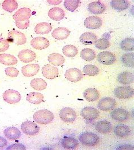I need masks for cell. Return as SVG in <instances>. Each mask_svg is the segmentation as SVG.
Returning a JSON list of instances; mask_svg holds the SVG:
<instances>
[{
    "mask_svg": "<svg viewBox=\"0 0 134 150\" xmlns=\"http://www.w3.org/2000/svg\"><path fill=\"white\" fill-rule=\"evenodd\" d=\"M112 128L111 123L107 120L99 121L95 125V129L96 130L102 134H107L109 133Z\"/></svg>",
    "mask_w": 134,
    "mask_h": 150,
    "instance_id": "obj_21",
    "label": "cell"
},
{
    "mask_svg": "<svg viewBox=\"0 0 134 150\" xmlns=\"http://www.w3.org/2000/svg\"><path fill=\"white\" fill-rule=\"evenodd\" d=\"M4 100L9 104H16L21 99V94L16 90L8 89L3 93Z\"/></svg>",
    "mask_w": 134,
    "mask_h": 150,
    "instance_id": "obj_6",
    "label": "cell"
},
{
    "mask_svg": "<svg viewBox=\"0 0 134 150\" xmlns=\"http://www.w3.org/2000/svg\"><path fill=\"white\" fill-rule=\"evenodd\" d=\"M2 8L4 10L12 13L18 8V4L15 0H5L2 3Z\"/></svg>",
    "mask_w": 134,
    "mask_h": 150,
    "instance_id": "obj_38",
    "label": "cell"
},
{
    "mask_svg": "<svg viewBox=\"0 0 134 150\" xmlns=\"http://www.w3.org/2000/svg\"><path fill=\"white\" fill-rule=\"evenodd\" d=\"M34 121L39 124L47 125L54 120V116L52 112L47 110H41L34 113Z\"/></svg>",
    "mask_w": 134,
    "mask_h": 150,
    "instance_id": "obj_1",
    "label": "cell"
},
{
    "mask_svg": "<svg viewBox=\"0 0 134 150\" xmlns=\"http://www.w3.org/2000/svg\"><path fill=\"white\" fill-rule=\"evenodd\" d=\"M116 101L113 98L105 97L102 98L98 103V108L104 111H108L113 110L116 106Z\"/></svg>",
    "mask_w": 134,
    "mask_h": 150,
    "instance_id": "obj_11",
    "label": "cell"
},
{
    "mask_svg": "<svg viewBox=\"0 0 134 150\" xmlns=\"http://www.w3.org/2000/svg\"><path fill=\"white\" fill-rule=\"evenodd\" d=\"M117 150H134V147L130 144H123L117 148Z\"/></svg>",
    "mask_w": 134,
    "mask_h": 150,
    "instance_id": "obj_46",
    "label": "cell"
},
{
    "mask_svg": "<svg viewBox=\"0 0 134 150\" xmlns=\"http://www.w3.org/2000/svg\"><path fill=\"white\" fill-rule=\"evenodd\" d=\"M26 99L31 103L38 105L44 101V96L38 92H31L27 94Z\"/></svg>",
    "mask_w": 134,
    "mask_h": 150,
    "instance_id": "obj_30",
    "label": "cell"
},
{
    "mask_svg": "<svg viewBox=\"0 0 134 150\" xmlns=\"http://www.w3.org/2000/svg\"><path fill=\"white\" fill-rule=\"evenodd\" d=\"M31 45L36 50H43L48 48L50 45L49 40L43 37H37L31 41Z\"/></svg>",
    "mask_w": 134,
    "mask_h": 150,
    "instance_id": "obj_15",
    "label": "cell"
},
{
    "mask_svg": "<svg viewBox=\"0 0 134 150\" xmlns=\"http://www.w3.org/2000/svg\"><path fill=\"white\" fill-rule=\"evenodd\" d=\"M30 84L33 89L38 91L44 90L47 86V83L44 80L39 78L32 80Z\"/></svg>",
    "mask_w": 134,
    "mask_h": 150,
    "instance_id": "obj_34",
    "label": "cell"
},
{
    "mask_svg": "<svg viewBox=\"0 0 134 150\" xmlns=\"http://www.w3.org/2000/svg\"><path fill=\"white\" fill-rule=\"evenodd\" d=\"M115 96L119 99H128L134 95V89L129 86H119L114 91Z\"/></svg>",
    "mask_w": 134,
    "mask_h": 150,
    "instance_id": "obj_5",
    "label": "cell"
},
{
    "mask_svg": "<svg viewBox=\"0 0 134 150\" xmlns=\"http://www.w3.org/2000/svg\"><path fill=\"white\" fill-rule=\"evenodd\" d=\"M117 81L120 83L129 85L134 82V75L130 72L124 71L118 75Z\"/></svg>",
    "mask_w": 134,
    "mask_h": 150,
    "instance_id": "obj_28",
    "label": "cell"
},
{
    "mask_svg": "<svg viewBox=\"0 0 134 150\" xmlns=\"http://www.w3.org/2000/svg\"><path fill=\"white\" fill-rule=\"evenodd\" d=\"M19 60L24 63H30L35 60L36 58V54L29 49H24L18 53Z\"/></svg>",
    "mask_w": 134,
    "mask_h": 150,
    "instance_id": "obj_18",
    "label": "cell"
},
{
    "mask_svg": "<svg viewBox=\"0 0 134 150\" xmlns=\"http://www.w3.org/2000/svg\"><path fill=\"white\" fill-rule=\"evenodd\" d=\"M31 10L29 8H23L19 9L13 15V19L15 22L30 21L29 19L31 16Z\"/></svg>",
    "mask_w": 134,
    "mask_h": 150,
    "instance_id": "obj_9",
    "label": "cell"
},
{
    "mask_svg": "<svg viewBox=\"0 0 134 150\" xmlns=\"http://www.w3.org/2000/svg\"><path fill=\"white\" fill-rule=\"evenodd\" d=\"M5 74L8 76L11 77H17L19 74V71L13 67H9L5 69Z\"/></svg>",
    "mask_w": 134,
    "mask_h": 150,
    "instance_id": "obj_43",
    "label": "cell"
},
{
    "mask_svg": "<svg viewBox=\"0 0 134 150\" xmlns=\"http://www.w3.org/2000/svg\"><path fill=\"white\" fill-rule=\"evenodd\" d=\"M134 56L133 53H126L122 55L121 61L124 66L128 67H134Z\"/></svg>",
    "mask_w": 134,
    "mask_h": 150,
    "instance_id": "obj_37",
    "label": "cell"
},
{
    "mask_svg": "<svg viewBox=\"0 0 134 150\" xmlns=\"http://www.w3.org/2000/svg\"><path fill=\"white\" fill-rule=\"evenodd\" d=\"M17 62V59L13 55L9 54H0V63L5 66H14Z\"/></svg>",
    "mask_w": 134,
    "mask_h": 150,
    "instance_id": "obj_31",
    "label": "cell"
},
{
    "mask_svg": "<svg viewBox=\"0 0 134 150\" xmlns=\"http://www.w3.org/2000/svg\"><path fill=\"white\" fill-rule=\"evenodd\" d=\"M40 69V66L37 64H30L22 68L23 75L26 77H32L36 75Z\"/></svg>",
    "mask_w": 134,
    "mask_h": 150,
    "instance_id": "obj_19",
    "label": "cell"
},
{
    "mask_svg": "<svg viewBox=\"0 0 134 150\" xmlns=\"http://www.w3.org/2000/svg\"><path fill=\"white\" fill-rule=\"evenodd\" d=\"M9 47V42L8 40L0 38V52H4L8 50Z\"/></svg>",
    "mask_w": 134,
    "mask_h": 150,
    "instance_id": "obj_44",
    "label": "cell"
},
{
    "mask_svg": "<svg viewBox=\"0 0 134 150\" xmlns=\"http://www.w3.org/2000/svg\"><path fill=\"white\" fill-rule=\"evenodd\" d=\"M81 115L85 120L93 121L97 119L100 113L96 108L88 106L82 109Z\"/></svg>",
    "mask_w": 134,
    "mask_h": 150,
    "instance_id": "obj_10",
    "label": "cell"
},
{
    "mask_svg": "<svg viewBox=\"0 0 134 150\" xmlns=\"http://www.w3.org/2000/svg\"><path fill=\"white\" fill-rule=\"evenodd\" d=\"M80 41L83 45H92L96 43L97 40L96 35L92 32H85L83 33L79 38Z\"/></svg>",
    "mask_w": 134,
    "mask_h": 150,
    "instance_id": "obj_22",
    "label": "cell"
},
{
    "mask_svg": "<svg viewBox=\"0 0 134 150\" xmlns=\"http://www.w3.org/2000/svg\"><path fill=\"white\" fill-rule=\"evenodd\" d=\"M70 32L66 28L58 27L53 30L52 33L53 38L57 40H63L66 39L70 35Z\"/></svg>",
    "mask_w": 134,
    "mask_h": 150,
    "instance_id": "obj_20",
    "label": "cell"
},
{
    "mask_svg": "<svg viewBox=\"0 0 134 150\" xmlns=\"http://www.w3.org/2000/svg\"><path fill=\"white\" fill-rule=\"evenodd\" d=\"M60 118L63 122L71 123L74 122L77 117L76 113L70 107H64L61 110L59 113Z\"/></svg>",
    "mask_w": 134,
    "mask_h": 150,
    "instance_id": "obj_4",
    "label": "cell"
},
{
    "mask_svg": "<svg viewBox=\"0 0 134 150\" xmlns=\"http://www.w3.org/2000/svg\"><path fill=\"white\" fill-rule=\"evenodd\" d=\"M83 97L89 102H93L100 97V93L98 90L94 88H88L84 91Z\"/></svg>",
    "mask_w": 134,
    "mask_h": 150,
    "instance_id": "obj_27",
    "label": "cell"
},
{
    "mask_svg": "<svg viewBox=\"0 0 134 150\" xmlns=\"http://www.w3.org/2000/svg\"><path fill=\"white\" fill-rule=\"evenodd\" d=\"M79 139L83 145L87 146H95L100 142V137L97 134L90 132L82 133L79 137Z\"/></svg>",
    "mask_w": 134,
    "mask_h": 150,
    "instance_id": "obj_2",
    "label": "cell"
},
{
    "mask_svg": "<svg viewBox=\"0 0 134 150\" xmlns=\"http://www.w3.org/2000/svg\"><path fill=\"white\" fill-rule=\"evenodd\" d=\"M42 74L46 79L53 80L58 76L59 71L57 68L47 64L42 68Z\"/></svg>",
    "mask_w": 134,
    "mask_h": 150,
    "instance_id": "obj_14",
    "label": "cell"
},
{
    "mask_svg": "<svg viewBox=\"0 0 134 150\" xmlns=\"http://www.w3.org/2000/svg\"><path fill=\"white\" fill-rule=\"evenodd\" d=\"M81 57L83 60L87 62H91L95 59L96 53L91 49L86 48L83 49L81 51Z\"/></svg>",
    "mask_w": 134,
    "mask_h": 150,
    "instance_id": "obj_36",
    "label": "cell"
},
{
    "mask_svg": "<svg viewBox=\"0 0 134 150\" xmlns=\"http://www.w3.org/2000/svg\"><path fill=\"white\" fill-rule=\"evenodd\" d=\"M48 16L54 21H60L65 17L64 11L58 7L52 8L48 11Z\"/></svg>",
    "mask_w": 134,
    "mask_h": 150,
    "instance_id": "obj_24",
    "label": "cell"
},
{
    "mask_svg": "<svg viewBox=\"0 0 134 150\" xmlns=\"http://www.w3.org/2000/svg\"><path fill=\"white\" fill-rule=\"evenodd\" d=\"M8 145V142L5 138L0 137V149L5 147Z\"/></svg>",
    "mask_w": 134,
    "mask_h": 150,
    "instance_id": "obj_47",
    "label": "cell"
},
{
    "mask_svg": "<svg viewBox=\"0 0 134 150\" xmlns=\"http://www.w3.org/2000/svg\"><path fill=\"white\" fill-rule=\"evenodd\" d=\"M78 141L73 137H65L61 141L62 146L67 150H74L78 146Z\"/></svg>",
    "mask_w": 134,
    "mask_h": 150,
    "instance_id": "obj_23",
    "label": "cell"
},
{
    "mask_svg": "<svg viewBox=\"0 0 134 150\" xmlns=\"http://www.w3.org/2000/svg\"><path fill=\"white\" fill-rule=\"evenodd\" d=\"M83 71L85 75L88 76H95L99 74L100 69L95 65L88 64L84 67Z\"/></svg>",
    "mask_w": 134,
    "mask_h": 150,
    "instance_id": "obj_40",
    "label": "cell"
},
{
    "mask_svg": "<svg viewBox=\"0 0 134 150\" xmlns=\"http://www.w3.org/2000/svg\"><path fill=\"white\" fill-rule=\"evenodd\" d=\"M62 52L67 57L73 58L77 55L78 50L74 45H68L65 46L63 47Z\"/></svg>",
    "mask_w": 134,
    "mask_h": 150,
    "instance_id": "obj_39",
    "label": "cell"
},
{
    "mask_svg": "<svg viewBox=\"0 0 134 150\" xmlns=\"http://www.w3.org/2000/svg\"><path fill=\"white\" fill-rule=\"evenodd\" d=\"M49 62L54 66H60L64 64L65 62V58L58 53H52L48 58Z\"/></svg>",
    "mask_w": 134,
    "mask_h": 150,
    "instance_id": "obj_29",
    "label": "cell"
},
{
    "mask_svg": "<svg viewBox=\"0 0 134 150\" xmlns=\"http://www.w3.org/2000/svg\"><path fill=\"white\" fill-rule=\"evenodd\" d=\"M65 77L67 80L73 82L77 83L82 80L83 74L82 71L76 68H70L66 71L65 74Z\"/></svg>",
    "mask_w": 134,
    "mask_h": 150,
    "instance_id": "obj_8",
    "label": "cell"
},
{
    "mask_svg": "<svg viewBox=\"0 0 134 150\" xmlns=\"http://www.w3.org/2000/svg\"><path fill=\"white\" fill-rule=\"evenodd\" d=\"M114 133L116 136L120 138H125L130 134L131 130L126 125L119 124L115 127L114 129Z\"/></svg>",
    "mask_w": 134,
    "mask_h": 150,
    "instance_id": "obj_26",
    "label": "cell"
},
{
    "mask_svg": "<svg viewBox=\"0 0 134 150\" xmlns=\"http://www.w3.org/2000/svg\"><path fill=\"white\" fill-rule=\"evenodd\" d=\"M110 6L113 8L120 11L127 9L130 6V4L126 0H114L111 1Z\"/></svg>",
    "mask_w": 134,
    "mask_h": 150,
    "instance_id": "obj_33",
    "label": "cell"
},
{
    "mask_svg": "<svg viewBox=\"0 0 134 150\" xmlns=\"http://www.w3.org/2000/svg\"><path fill=\"white\" fill-rule=\"evenodd\" d=\"M8 41L16 45H22L26 43L27 38L24 34L21 32L14 30L9 33Z\"/></svg>",
    "mask_w": 134,
    "mask_h": 150,
    "instance_id": "obj_3",
    "label": "cell"
},
{
    "mask_svg": "<svg viewBox=\"0 0 134 150\" xmlns=\"http://www.w3.org/2000/svg\"><path fill=\"white\" fill-rule=\"evenodd\" d=\"M80 3L79 0H66L64 1V6L68 11L74 12L78 8Z\"/></svg>",
    "mask_w": 134,
    "mask_h": 150,
    "instance_id": "obj_41",
    "label": "cell"
},
{
    "mask_svg": "<svg viewBox=\"0 0 134 150\" xmlns=\"http://www.w3.org/2000/svg\"><path fill=\"white\" fill-rule=\"evenodd\" d=\"M6 150H26V146L22 143H15L9 146L6 148Z\"/></svg>",
    "mask_w": 134,
    "mask_h": 150,
    "instance_id": "obj_45",
    "label": "cell"
},
{
    "mask_svg": "<svg viewBox=\"0 0 134 150\" xmlns=\"http://www.w3.org/2000/svg\"><path fill=\"white\" fill-rule=\"evenodd\" d=\"M4 133L5 136L10 140L18 139L21 136V132L18 129L14 127H8L5 129Z\"/></svg>",
    "mask_w": 134,
    "mask_h": 150,
    "instance_id": "obj_25",
    "label": "cell"
},
{
    "mask_svg": "<svg viewBox=\"0 0 134 150\" xmlns=\"http://www.w3.org/2000/svg\"><path fill=\"white\" fill-rule=\"evenodd\" d=\"M21 130L27 135H35L38 133L40 128L35 122L30 121H26L23 122L21 125Z\"/></svg>",
    "mask_w": 134,
    "mask_h": 150,
    "instance_id": "obj_7",
    "label": "cell"
},
{
    "mask_svg": "<svg viewBox=\"0 0 134 150\" xmlns=\"http://www.w3.org/2000/svg\"><path fill=\"white\" fill-rule=\"evenodd\" d=\"M120 48L126 52H133L134 50L133 38H127L122 40L120 44Z\"/></svg>",
    "mask_w": 134,
    "mask_h": 150,
    "instance_id": "obj_35",
    "label": "cell"
},
{
    "mask_svg": "<svg viewBox=\"0 0 134 150\" xmlns=\"http://www.w3.org/2000/svg\"><path fill=\"white\" fill-rule=\"evenodd\" d=\"M52 30V25L48 23L43 22L37 24L35 27V32L37 35L49 33Z\"/></svg>",
    "mask_w": 134,
    "mask_h": 150,
    "instance_id": "obj_32",
    "label": "cell"
},
{
    "mask_svg": "<svg viewBox=\"0 0 134 150\" xmlns=\"http://www.w3.org/2000/svg\"><path fill=\"white\" fill-rule=\"evenodd\" d=\"M87 8L90 13L98 15L103 13L105 11L106 8L104 4L97 1L90 3L88 5Z\"/></svg>",
    "mask_w": 134,
    "mask_h": 150,
    "instance_id": "obj_17",
    "label": "cell"
},
{
    "mask_svg": "<svg viewBox=\"0 0 134 150\" xmlns=\"http://www.w3.org/2000/svg\"><path fill=\"white\" fill-rule=\"evenodd\" d=\"M103 24L101 19L98 16H92L87 18L84 22V26L90 30L100 28Z\"/></svg>",
    "mask_w": 134,
    "mask_h": 150,
    "instance_id": "obj_13",
    "label": "cell"
},
{
    "mask_svg": "<svg viewBox=\"0 0 134 150\" xmlns=\"http://www.w3.org/2000/svg\"><path fill=\"white\" fill-rule=\"evenodd\" d=\"M110 116L114 120L117 121H124L128 119L129 113L123 108H118L111 112Z\"/></svg>",
    "mask_w": 134,
    "mask_h": 150,
    "instance_id": "obj_16",
    "label": "cell"
},
{
    "mask_svg": "<svg viewBox=\"0 0 134 150\" xmlns=\"http://www.w3.org/2000/svg\"><path fill=\"white\" fill-rule=\"evenodd\" d=\"M110 42L106 38L98 39L95 43V47L100 50L106 49L110 46Z\"/></svg>",
    "mask_w": 134,
    "mask_h": 150,
    "instance_id": "obj_42",
    "label": "cell"
},
{
    "mask_svg": "<svg viewBox=\"0 0 134 150\" xmlns=\"http://www.w3.org/2000/svg\"><path fill=\"white\" fill-rule=\"evenodd\" d=\"M97 60L99 63L105 65H111L115 61V56L113 53L106 51L97 55Z\"/></svg>",
    "mask_w": 134,
    "mask_h": 150,
    "instance_id": "obj_12",
    "label": "cell"
}]
</instances>
